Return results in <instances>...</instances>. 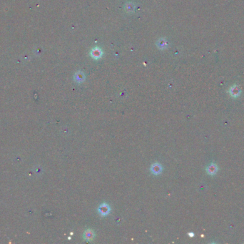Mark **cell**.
Instances as JSON below:
<instances>
[{
  "mask_svg": "<svg viewBox=\"0 0 244 244\" xmlns=\"http://www.w3.org/2000/svg\"><path fill=\"white\" fill-rule=\"evenodd\" d=\"M98 210H99V213H100L101 216H105L109 214V212H110V207L106 203H102L99 206Z\"/></svg>",
  "mask_w": 244,
  "mask_h": 244,
  "instance_id": "6da1fadb",
  "label": "cell"
},
{
  "mask_svg": "<svg viewBox=\"0 0 244 244\" xmlns=\"http://www.w3.org/2000/svg\"><path fill=\"white\" fill-rule=\"evenodd\" d=\"M151 172L154 175H158L162 172V166L159 163H154L151 167Z\"/></svg>",
  "mask_w": 244,
  "mask_h": 244,
  "instance_id": "7a4b0ae2",
  "label": "cell"
},
{
  "mask_svg": "<svg viewBox=\"0 0 244 244\" xmlns=\"http://www.w3.org/2000/svg\"><path fill=\"white\" fill-rule=\"evenodd\" d=\"M229 92V94H230L233 97H239V95H240L241 93L240 89H239L237 86H236V85H235V86H232L230 88Z\"/></svg>",
  "mask_w": 244,
  "mask_h": 244,
  "instance_id": "3957f363",
  "label": "cell"
},
{
  "mask_svg": "<svg viewBox=\"0 0 244 244\" xmlns=\"http://www.w3.org/2000/svg\"><path fill=\"white\" fill-rule=\"evenodd\" d=\"M206 171L211 175H213L216 174L218 171V167L216 164L214 163H211V165H209V166L206 168Z\"/></svg>",
  "mask_w": 244,
  "mask_h": 244,
  "instance_id": "277c9868",
  "label": "cell"
},
{
  "mask_svg": "<svg viewBox=\"0 0 244 244\" xmlns=\"http://www.w3.org/2000/svg\"><path fill=\"white\" fill-rule=\"evenodd\" d=\"M94 233L93 231H92L91 229H88V230H86V231L84 232V239H86V240L89 241L93 240V239H94Z\"/></svg>",
  "mask_w": 244,
  "mask_h": 244,
  "instance_id": "5b68a950",
  "label": "cell"
},
{
  "mask_svg": "<svg viewBox=\"0 0 244 244\" xmlns=\"http://www.w3.org/2000/svg\"><path fill=\"white\" fill-rule=\"evenodd\" d=\"M91 54H92V57H94V58H100L101 57H102V52L101 51L100 49L99 48H95L92 51V52H91Z\"/></svg>",
  "mask_w": 244,
  "mask_h": 244,
  "instance_id": "8992f818",
  "label": "cell"
},
{
  "mask_svg": "<svg viewBox=\"0 0 244 244\" xmlns=\"http://www.w3.org/2000/svg\"><path fill=\"white\" fill-rule=\"evenodd\" d=\"M75 80L78 82H82L84 80V75L82 73L79 72V73H76V76H75Z\"/></svg>",
  "mask_w": 244,
  "mask_h": 244,
  "instance_id": "52a82bcc",
  "label": "cell"
},
{
  "mask_svg": "<svg viewBox=\"0 0 244 244\" xmlns=\"http://www.w3.org/2000/svg\"><path fill=\"white\" fill-rule=\"evenodd\" d=\"M158 46L159 47H162V48H164L165 46H166V42L165 41H164V40H163V42L161 41H158Z\"/></svg>",
  "mask_w": 244,
  "mask_h": 244,
  "instance_id": "ba28073f",
  "label": "cell"
}]
</instances>
